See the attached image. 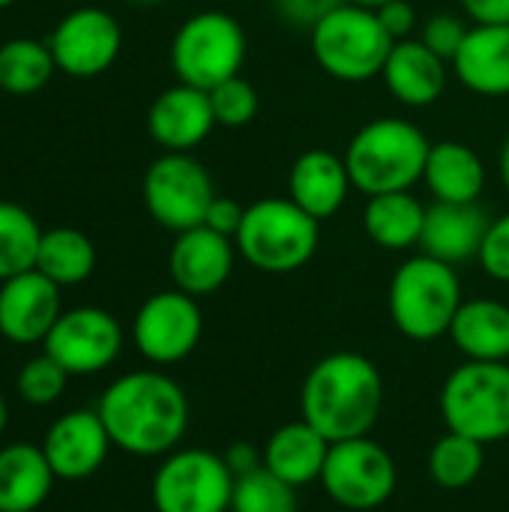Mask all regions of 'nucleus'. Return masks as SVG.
I'll use <instances>...</instances> for the list:
<instances>
[{"instance_id": "1", "label": "nucleus", "mask_w": 509, "mask_h": 512, "mask_svg": "<svg viewBox=\"0 0 509 512\" xmlns=\"http://www.w3.org/2000/svg\"><path fill=\"white\" fill-rule=\"evenodd\" d=\"M96 411L111 444L129 456H168L189 426L186 393L162 372H129L111 381Z\"/></svg>"}, {"instance_id": "2", "label": "nucleus", "mask_w": 509, "mask_h": 512, "mask_svg": "<svg viewBox=\"0 0 509 512\" xmlns=\"http://www.w3.org/2000/svg\"><path fill=\"white\" fill-rule=\"evenodd\" d=\"M384 408V378L378 366L354 351L318 360L300 390V414L330 444L366 438Z\"/></svg>"}, {"instance_id": "3", "label": "nucleus", "mask_w": 509, "mask_h": 512, "mask_svg": "<svg viewBox=\"0 0 509 512\" xmlns=\"http://www.w3.org/2000/svg\"><path fill=\"white\" fill-rule=\"evenodd\" d=\"M432 141L420 126L402 117H375L354 132L345 150L351 183L366 198L411 192L423 180Z\"/></svg>"}, {"instance_id": "4", "label": "nucleus", "mask_w": 509, "mask_h": 512, "mask_svg": "<svg viewBox=\"0 0 509 512\" xmlns=\"http://www.w3.org/2000/svg\"><path fill=\"white\" fill-rule=\"evenodd\" d=\"M390 318L396 330L414 342H432L450 333L462 300V282L453 264L432 255H414L393 273Z\"/></svg>"}, {"instance_id": "5", "label": "nucleus", "mask_w": 509, "mask_h": 512, "mask_svg": "<svg viewBox=\"0 0 509 512\" xmlns=\"http://www.w3.org/2000/svg\"><path fill=\"white\" fill-rule=\"evenodd\" d=\"M237 252L261 273H294L306 267L321 243L318 219L300 210L291 198H261L246 207L234 237Z\"/></svg>"}, {"instance_id": "6", "label": "nucleus", "mask_w": 509, "mask_h": 512, "mask_svg": "<svg viewBox=\"0 0 509 512\" xmlns=\"http://www.w3.org/2000/svg\"><path fill=\"white\" fill-rule=\"evenodd\" d=\"M315 63L336 81L360 84L384 72V63L393 51V36L384 30L372 9L342 3L324 15L312 30Z\"/></svg>"}, {"instance_id": "7", "label": "nucleus", "mask_w": 509, "mask_h": 512, "mask_svg": "<svg viewBox=\"0 0 509 512\" xmlns=\"http://www.w3.org/2000/svg\"><path fill=\"white\" fill-rule=\"evenodd\" d=\"M246 63L243 24L219 9L189 15L171 39V69L177 81L213 90L222 81L240 75Z\"/></svg>"}, {"instance_id": "8", "label": "nucleus", "mask_w": 509, "mask_h": 512, "mask_svg": "<svg viewBox=\"0 0 509 512\" xmlns=\"http://www.w3.org/2000/svg\"><path fill=\"white\" fill-rule=\"evenodd\" d=\"M441 414L450 432L480 444L509 438V363L468 360L456 366L441 390Z\"/></svg>"}, {"instance_id": "9", "label": "nucleus", "mask_w": 509, "mask_h": 512, "mask_svg": "<svg viewBox=\"0 0 509 512\" xmlns=\"http://www.w3.org/2000/svg\"><path fill=\"white\" fill-rule=\"evenodd\" d=\"M141 192L147 213L174 234L204 225L216 198L210 171L192 153H162L153 159Z\"/></svg>"}, {"instance_id": "10", "label": "nucleus", "mask_w": 509, "mask_h": 512, "mask_svg": "<svg viewBox=\"0 0 509 512\" xmlns=\"http://www.w3.org/2000/svg\"><path fill=\"white\" fill-rule=\"evenodd\" d=\"M234 474L225 456L210 450H174L153 477L156 512H228Z\"/></svg>"}, {"instance_id": "11", "label": "nucleus", "mask_w": 509, "mask_h": 512, "mask_svg": "<svg viewBox=\"0 0 509 512\" xmlns=\"http://www.w3.org/2000/svg\"><path fill=\"white\" fill-rule=\"evenodd\" d=\"M396 462L393 456L366 438H351L330 444L324 471H321V486L330 501H336L345 510H378L381 504L390 501L396 492Z\"/></svg>"}, {"instance_id": "12", "label": "nucleus", "mask_w": 509, "mask_h": 512, "mask_svg": "<svg viewBox=\"0 0 509 512\" xmlns=\"http://www.w3.org/2000/svg\"><path fill=\"white\" fill-rule=\"evenodd\" d=\"M204 333V315L198 297L171 288L147 297L132 321V339L144 360L156 366H174L186 360Z\"/></svg>"}, {"instance_id": "13", "label": "nucleus", "mask_w": 509, "mask_h": 512, "mask_svg": "<svg viewBox=\"0 0 509 512\" xmlns=\"http://www.w3.org/2000/svg\"><path fill=\"white\" fill-rule=\"evenodd\" d=\"M48 48L54 63L69 78H96L114 66L123 48V30L108 9L78 6L51 30Z\"/></svg>"}, {"instance_id": "14", "label": "nucleus", "mask_w": 509, "mask_h": 512, "mask_svg": "<svg viewBox=\"0 0 509 512\" xmlns=\"http://www.w3.org/2000/svg\"><path fill=\"white\" fill-rule=\"evenodd\" d=\"M42 345L69 375H96L120 357L123 327L99 306H78L57 318Z\"/></svg>"}, {"instance_id": "15", "label": "nucleus", "mask_w": 509, "mask_h": 512, "mask_svg": "<svg viewBox=\"0 0 509 512\" xmlns=\"http://www.w3.org/2000/svg\"><path fill=\"white\" fill-rule=\"evenodd\" d=\"M39 447L57 480L78 483L105 465L114 444L99 411H69L48 426Z\"/></svg>"}, {"instance_id": "16", "label": "nucleus", "mask_w": 509, "mask_h": 512, "mask_svg": "<svg viewBox=\"0 0 509 512\" xmlns=\"http://www.w3.org/2000/svg\"><path fill=\"white\" fill-rule=\"evenodd\" d=\"M60 315V285H54L39 270H27L21 276L0 282V336L6 342H45Z\"/></svg>"}, {"instance_id": "17", "label": "nucleus", "mask_w": 509, "mask_h": 512, "mask_svg": "<svg viewBox=\"0 0 509 512\" xmlns=\"http://www.w3.org/2000/svg\"><path fill=\"white\" fill-rule=\"evenodd\" d=\"M216 126L210 93L177 81L162 90L147 111V132L162 153H192L207 141Z\"/></svg>"}, {"instance_id": "18", "label": "nucleus", "mask_w": 509, "mask_h": 512, "mask_svg": "<svg viewBox=\"0 0 509 512\" xmlns=\"http://www.w3.org/2000/svg\"><path fill=\"white\" fill-rule=\"evenodd\" d=\"M234 252V237H225L207 225L180 231L168 255L174 288L192 297H207L219 291L234 270Z\"/></svg>"}, {"instance_id": "19", "label": "nucleus", "mask_w": 509, "mask_h": 512, "mask_svg": "<svg viewBox=\"0 0 509 512\" xmlns=\"http://www.w3.org/2000/svg\"><path fill=\"white\" fill-rule=\"evenodd\" d=\"M351 189L354 183L345 156L324 147L300 153L288 171V198L318 222L336 216L345 207Z\"/></svg>"}, {"instance_id": "20", "label": "nucleus", "mask_w": 509, "mask_h": 512, "mask_svg": "<svg viewBox=\"0 0 509 512\" xmlns=\"http://www.w3.org/2000/svg\"><path fill=\"white\" fill-rule=\"evenodd\" d=\"M489 222L492 219L480 204L435 201L432 207H426L420 249L444 264H465L480 255Z\"/></svg>"}, {"instance_id": "21", "label": "nucleus", "mask_w": 509, "mask_h": 512, "mask_svg": "<svg viewBox=\"0 0 509 512\" xmlns=\"http://www.w3.org/2000/svg\"><path fill=\"white\" fill-rule=\"evenodd\" d=\"M387 90L396 102L408 108H429L444 96L447 87V60H441L420 39H399L381 72Z\"/></svg>"}, {"instance_id": "22", "label": "nucleus", "mask_w": 509, "mask_h": 512, "mask_svg": "<svg viewBox=\"0 0 509 512\" xmlns=\"http://www.w3.org/2000/svg\"><path fill=\"white\" fill-rule=\"evenodd\" d=\"M453 69L477 96H509V24H474Z\"/></svg>"}, {"instance_id": "23", "label": "nucleus", "mask_w": 509, "mask_h": 512, "mask_svg": "<svg viewBox=\"0 0 509 512\" xmlns=\"http://www.w3.org/2000/svg\"><path fill=\"white\" fill-rule=\"evenodd\" d=\"M327 453H330V441L300 417L294 423L279 426L270 435L264 447V468L273 471L288 486L300 489L306 483L321 480Z\"/></svg>"}, {"instance_id": "24", "label": "nucleus", "mask_w": 509, "mask_h": 512, "mask_svg": "<svg viewBox=\"0 0 509 512\" xmlns=\"http://www.w3.org/2000/svg\"><path fill=\"white\" fill-rule=\"evenodd\" d=\"M423 183L435 201L477 204L486 186V165L480 153L465 141H438L429 147Z\"/></svg>"}, {"instance_id": "25", "label": "nucleus", "mask_w": 509, "mask_h": 512, "mask_svg": "<svg viewBox=\"0 0 509 512\" xmlns=\"http://www.w3.org/2000/svg\"><path fill=\"white\" fill-rule=\"evenodd\" d=\"M447 336L468 360L509 363V306L492 297L465 300Z\"/></svg>"}, {"instance_id": "26", "label": "nucleus", "mask_w": 509, "mask_h": 512, "mask_svg": "<svg viewBox=\"0 0 509 512\" xmlns=\"http://www.w3.org/2000/svg\"><path fill=\"white\" fill-rule=\"evenodd\" d=\"M54 471L42 447L18 441L0 450V512L39 510L54 486Z\"/></svg>"}, {"instance_id": "27", "label": "nucleus", "mask_w": 509, "mask_h": 512, "mask_svg": "<svg viewBox=\"0 0 509 512\" xmlns=\"http://www.w3.org/2000/svg\"><path fill=\"white\" fill-rule=\"evenodd\" d=\"M426 222V207L411 192H387L372 195L363 210V228L369 240L390 252H405L420 246Z\"/></svg>"}, {"instance_id": "28", "label": "nucleus", "mask_w": 509, "mask_h": 512, "mask_svg": "<svg viewBox=\"0 0 509 512\" xmlns=\"http://www.w3.org/2000/svg\"><path fill=\"white\" fill-rule=\"evenodd\" d=\"M36 270L60 288L81 285L96 270V246L78 228H51L42 231Z\"/></svg>"}, {"instance_id": "29", "label": "nucleus", "mask_w": 509, "mask_h": 512, "mask_svg": "<svg viewBox=\"0 0 509 512\" xmlns=\"http://www.w3.org/2000/svg\"><path fill=\"white\" fill-rule=\"evenodd\" d=\"M57 72L48 42L18 36L0 45V90L9 96L39 93Z\"/></svg>"}, {"instance_id": "30", "label": "nucleus", "mask_w": 509, "mask_h": 512, "mask_svg": "<svg viewBox=\"0 0 509 512\" xmlns=\"http://www.w3.org/2000/svg\"><path fill=\"white\" fill-rule=\"evenodd\" d=\"M42 228L30 210L15 201H0V282L36 270Z\"/></svg>"}, {"instance_id": "31", "label": "nucleus", "mask_w": 509, "mask_h": 512, "mask_svg": "<svg viewBox=\"0 0 509 512\" xmlns=\"http://www.w3.org/2000/svg\"><path fill=\"white\" fill-rule=\"evenodd\" d=\"M483 447L486 444L447 429V435L438 438V444L429 453L432 480L447 492L468 489L483 474V465H486V450Z\"/></svg>"}, {"instance_id": "32", "label": "nucleus", "mask_w": 509, "mask_h": 512, "mask_svg": "<svg viewBox=\"0 0 509 512\" xmlns=\"http://www.w3.org/2000/svg\"><path fill=\"white\" fill-rule=\"evenodd\" d=\"M231 512H297V495L294 486L261 465L234 480Z\"/></svg>"}, {"instance_id": "33", "label": "nucleus", "mask_w": 509, "mask_h": 512, "mask_svg": "<svg viewBox=\"0 0 509 512\" xmlns=\"http://www.w3.org/2000/svg\"><path fill=\"white\" fill-rule=\"evenodd\" d=\"M69 372L51 357V354H39L33 360H27L15 378V390H18V399L33 405V408H45V405H54L66 384H69Z\"/></svg>"}, {"instance_id": "34", "label": "nucleus", "mask_w": 509, "mask_h": 512, "mask_svg": "<svg viewBox=\"0 0 509 512\" xmlns=\"http://www.w3.org/2000/svg\"><path fill=\"white\" fill-rule=\"evenodd\" d=\"M210 105H213V114H216V126H225V129H243L249 126L255 117H258V90L243 78V75H234L228 81H222L219 87L210 90Z\"/></svg>"}, {"instance_id": "35", "label": "nucleus", "mask_w": 509, "mask_h": 512, "mask_svg": "<svg viewBox=\"0 0 509 512\" xmlns=\"http://www.w3.org/2000/svg\"><path fill=\"white\" fill-rule=\"evenodd\" d=\"M468 30H471V27L465 24V18H459V15H453V12H438V15H432V18L423 21V27H420V42H423L426 48H432L441 60L453 63V57L459 54V48H462Z\"/></svg>"}, {"instance_id": "36", "label": "nucleus", "mask_w": 509, "mask_h": 512, "mask_svg": "<svg viewBox=\"0 0 509 512\" xmlns=\"http://www.w3.org/2000/svg\"><path fill=\"white\" fill-rule=\"evenodd\" d=\"M477 258L495 282H509V213L489 222V231L483 237Z\"/></svg>"}, {"instance_id": "37", "label": "nucleus", "mask_w": 509, "mask_h": 512, "mask_svg": "<svg viewBox=\"0 0 509 512\" xmlns=\"http://www.w3.org/2000/svg\"><path fill=\"white\" fill-rule=\"evenodd\" d=\"M273 3H276V12L282 21L312 30L324 15H330L345 0H273Z\"/></svg>"}, {"instance_id": "38", "label": "nucleus", "mask_w": 509, "mask_h": 512, "mask_svg": "<svg viewBox=\"0 0 509 512\" xmlns=\"http://www.w3.org/2000/svg\"><path fill=\"white\" fill-rule=\"evenodd\" d=\"M243 213H246V207L240 201H234L228 195H216L210 210H207L204 225L219 231V234H225V237H237V231L243 225Z\"/></svg>"}, {"instance_id": "39", "label": "nucleus", "mask_w": 509, "mask_h": 512, "mask_svg": "<svg viewBox=\"0 0 509 512\" xmlns=\"http://www.w3.org/2000/svg\"><path fill=\"white\" fill-rule=\"evenodd\" d=\"M375 15H378V21L384 24V30L393 36V42L411 39V33H414V27H417V9H414L408 0H390V3L381 6Z\"/></svg>"}, {"instance_id": "40", "label": "nucleus", "mask_w": 509, "mask_h": 512, "mask_svg": "<svg viewBox=\"0 0 509 512\" xmlns=\"http://www.w3.org/2000/svg\"><path fill=\"white\" fill-rule=\"evenodd\" d=\"M474 24H509V0H462Z\"/></svg>"}, {"instance_id": "41", "label": "nucleus", "mask_w": 509, "mask_h": 512, "mask_svg": "<svg viewBox=\"0 0 509 512\" xmlns=\"http://www.w3.org/2000/svg\"><path fill=\"white\" fill-rule=\"evenodd\" d=\"M225 465L231 468L234 477H243V474L261 468V465H264V456H261L252 444L240 441V444H231V447L225 450Z\"/></svg>"}, {"instance_id": "42", "label": "nucleus", "mask_w": 509, "mask_h": 512, "mask_svg": "<svg viewBox=\"0 0 509 512\" xmlns=\"http://www.w3.org/2000/svg\"><path fill=\"white\" fill-rule=\"evenodd\" d=\"M498 168H501V180H504V186H507V192H509V135H507V141H504V147H501Z\"/></svg>"}, {"instance_id": "43", "label": "nucleus", "mask_w": 509, "mask_h": 512, "mask_svg": "<svg viewBox=\"0 0 509 512\" xmlns=\"http://www.w3.org/2000/svg\"><path fill=\"white\" fill-rule=\"evenodd\" d=\"M345 3H354V6H363V9H372V12H378L381 6H387L390 0H345Z\"/></svg>"}, {"instance_id": "44", "label": "nucleus", "mask_w": 509, "mask_h": 512, "mask_svg": "<svg viewBox=\"0 0 509 512\" xmlns=\"http://www.w3.org/2000/svg\"><path fill=\"white\" fill-rule=\"evenodd\" d=\"M6 420H9V405H6V396L0 393V435L6 432Z\"/></svg>"}, {"instance_id": "45", "label": "nucleus", "mask_w": 509, "mask_h": 512, "mask_svg": "<svg viewBox=\"0 0 509 512\" xmlns=\"http://www.w3.org/2000/svg\"><path fill=\"white\" fill-rule=\"evenodd\" d=\"M126 3H135V6H159L165 0H126Z\"/></svg>"}, {"instance_id": "46", "label": "nucleus", "mask_w": 509, "mask_h": 512, "mask_svg": "<svg viewBox=\"0 0 509 512\" xmlns=\"http://www.w3.org/2000/svg\"><path fill=\"white\" fill-rule=\"evenodd\" d=\"M12 3H18V0H0V9H6V6H12Z\"/></svg>"}]
</instances>
